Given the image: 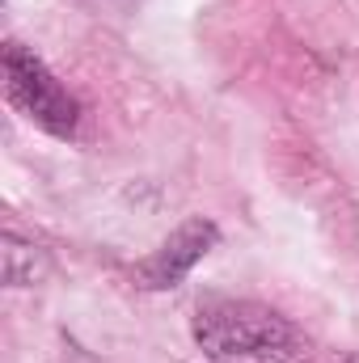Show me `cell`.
<instances>
[{"label":"cell","instance_id":"cell-4","mask_svg":"<svg viewBox=\"0 0 359 363\" xmlns=\"http://www.w3.org/2000/svg\"><path fill=\"white\" fill-rule=\"evenodd\" d=\"M0 271H4V287H38L51 262H47V250L17 237V233H4L0 237Z\"/></svg>","mask_w":359,"mask_h":363},{"label":"cell","instance_id":"cell-3","mask_svg":"<svg viewBox=\"0 0 359 363\" xmlns=\"http://www.w3.org/2000/svg\"><path fill=\"white\" fill-rule=\"evenodd\" d=\"M216 245H220L216 220L190 216V220H182L148 258H140V262L131 267V279H136V287H144V291H170V287L186 283V274L194 271Z\"/></svg>","mask_w":359,"mask_h":363},{"label":"cell","instance_id":"cell-2","mask_svg":"<svg viewBox=\"0 0 359 363\" xmlns=\"http://www.w3.org/2000/svg\"><path fill=\"white\" fill-rule=\"evenodd\" d=\"M0 64H4V93H9V101H13L38 131L55 135V140H72V135H77V127H81V106H77V97L55 81V72H51L30 47L4 43Z\"/></svg>","mask_w":359,"mask_h":363},{"label":"cell","instance_id":"cell-1","mask_svg":"<svg viewBox=\"0 0 359 363\" xmlns=\"http://www.w3.org/2000/svg\"><path fill=\"white\" fill-rule=\"evenodd\" d=\"M190 334L220 363H287L300 355V330L270 304L211 296L194 304Z\"/></svg>","mask_w":359,"mask_h":363}]
</instances>
